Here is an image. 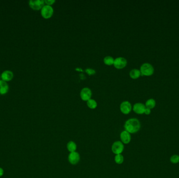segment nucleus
Masks as SVG:
<instances>
[{
	"mask_svg": "<svg viewBox=\"0 0 179 178\" xmlns=\"http://www.w3.org/2000/svg\"><path fill=\"white\" fill-rule=\"evenodd\" d=\"M124 129L130 134L136 133L141 128L140 121L136 118H131L125 122Z\"/></svg>",
	"mask_w": 179,
	"mask_h": 178,
	"instance_id": "obj_1",
	"label": "nucleus"
},
{
	"mask_svg": "<svg viewBox=\"0 0 179 178\" xmlns=\"http://www.w3.org/2000/svg\"><path fill=\"white\" fill-rule=\"evenodd\" d=\"M140 70L142 75L149 76L153 74L155 70L153 66L151 64L144 63L141 65Z\"/></svg>",
	"mask_w": 179,
	"mask_h": 178,
	"instance_id": "obj_2",
	"label": "nucleus"
},
{
	"mask_svg": "<svg viewBox=\"0 0 179 178\" xmlns=\"http://www.w3.org/2000/svg\"><path fill=\"white\" fill-rule=\"evenodd\" d=\"M54 12V9L51 6L45 5L41 9V15L43 18L48 19L52 17Z\"/></svg>",
	"mask_w": 179,
	"mask_h": 178,
	"instance_id": "obj_3",
	"label": "nucleus"
},
{
	"mask_svg": "<svg viewBox=\"0 0 179 178\" xmlns=\"http://www.w3.org/2000/svg\"><path fill=\"white\" fill-rule=\"evenodd\" d=\"M124 150V145L121 141H116L112 144V151L115 155L121 154Z\"/></svg>",
	"mask_w": 179,
	"mask_h": 178,
	"instance_id": "obj_4",
	"label": "nucleus"
},
{
	"mask_svg": "<svg viewBox=\"0 0 179 178\" xmlns=\"http://www.w3.org/2000/svg\"><path fill=\"white\" fill-rule=\"evenodd\" d=\"M127 64V60L124 57L120 56L115 59L113 65L116 69H121L124 68Z\"/></svg>",
	"mask_w": 179,
	"mask_h": 178,
	"instance_id": "obj_5",
	"label": "nucleus"
},
{
	"mask_svg": "<svg viewBox=\"0 0 179 178\" xmlns=\"http://www.w3.org/2000/svg\"><path fill=\"white\" fill-rule=\"evenodd\" d=\"M132 109V107L131 102L128 101H124L120 105L121 111L124 115H128Z\"/></svg>",
	"mask_w": 179,
	"mask_h": 178,
	"instance_id": "obj_6",
	"label": "nucleus"
},
{
	"mask_svg": "<svg viewBox=\"0 0 179 178\" xmlns=\"http://www.w3.org/2000/svg\"><path fill=\"white\" fill-rule=\"evenodd\" d=\"M80 155L77 152H70L68 155V161L72 165H75L80 162Z\"/></svg>",
	"mask_w": 179,
	"mask_h": 178,
	"instance_id": "obj_7",
	"label": "nucleus"
},
{
	"mask_svg": "<svg viewBox=\"0 0 179 178\" xmlns=\"http://www.w3.org/2000/svg\"><path fill=\"white\" fill-rule=\"evenodd\" d=\"M45 3V1L44 0H35L33 1L30 0L29 2V5L30 8L34 10H39L41 9Z\"/></svg>",
	"mask_w": 179,
	"mask_h": 178,
	"instance_id": "obj_8",
	"label": "nucleus"
},
{
	"mask_svg": "<svg viewBox=\"0 0 179 178\" xmlns=\"http://www.w3.org/2000/svg\"><path fill=\"white\" fill-rule=\"evenodd\" d=\"M92 91L89 87L83 88L80 91V97L82 100L88 101L91 99L92 96Z\"/></svg>",
	"mask_w": 179,
	"mask_h": 178,
	"instance_id": "obj_9",
	"label": "nucleus"
},
{
	"mask_svg": "<svg viewBox=\"0 0 179 178\" xmlns=\"http://www.w3.org/2000/svg\"><path fill=\"white\" fill-rule=\"evenodd\" d=\"M146 107L145 104L141 102H137L132 107L133 111L138 115H142L145 112Z\"/></svg>",
	"mask_w": 179,
	"mask_h": 178,
	"instance_id": "obj_10",
	"label": "nucleus"
},
{
	"mask_svg": "<svg viewBox=\"0 0 179 178\" xmlns=\"http://www.w3.org/2000/svg\"><path fill=\"white\" fill-rule=\"evenodd\" d=\"M120 139L121 142L123 143L124 144H128L129 143L131 142L132 139L131 134L125 130L123 131L120 134Z\"/></svg>",
	"mask_w": 179,
	"mask_h": 178,
	"instance_id": "obj_11",
	"label": "nucleus"
},
{
	"mask_svg": "<svg viewBox=\"0 0 179 178\" xmlns=\"http://www.w3.org/2000/svg\"><path fill=\"white\" fill-rule=\"evenodd\" d=\"M13 73L11 70H5L2 73L1 75V78L2 80L4 82H9L13 78Z\"/></svg>",
	"mask_w": 179,
	"mask_h": 178,
	"instance_id": "obj_12",
	"label": "nucleus"
},
{
	"mask_svg": "<svg viewBox=\"0 0 179 178\" xmlns=\"http://www.w3.org/2000/svg\"><path fill=\"white\" fill-rule=\"evenodd\" d=\"M9 87L6 82L2 80H0V95H5L8 93Z\"/></svg>",
	"mask_w": 179,
	"mask_h": 178,
	"instance_id": "obj_13",
	"label": "nucleus"
},
{
	"mask_svg": "<svg viewBox=\"0 0 179 178\" xmlns=\"http://www.w3.org/2000/svg\"><path fill=\"white\" fill-rule=\"evenodd\" d=\"M67 148L68 151L70 152H76L77 149V145L75 142L72 141H69L67 143Z\"/></svg>",
	"mask_w": 179,
	"mask_h": 178,
	"instance_id": "obj_14",
	"label": "nucleus"
},
{
	"mask_svg": "<svg viewBox=\"0 0 179 178\" xmlns=\"http://www.w3.org/2000/svg\"><path fill=\"white\" fill-rule=\"evenodd\" d=\"M129 75L132 79H137L139 78L141 75L140 70L137 69H132L129 72Z\"/></svg>",
	"mask_w": 179,
	"mask_h": 178,
	"instance_id": "obj_15",
	"label": "nucleus"
},
{
	"mask_svg": "<svg viewBox=\"0 0 179 178\" xmlns=\"http://www.w3.org/2000/svg\"><path fill=\"white\" fill-rule=\"evenodd\" d=\"M156 101L153 98H150L148 99L145 103V106L146 108H149L150 109H153L156 106Z\"/></svg>",
	"mask_w": 179,
	"mask_h": 178,
	"instance_id": "obj_16",
	"label": "nucleus"
},
{
	"mask_svg": "<svg viewBox=\"0 0 179 178\" xmlns=\"http://www.w3.org/2000/svg\"><path fill=\"white\" fill-rule=\"evenodd\" d=\"M86 104H87L88 107L90 108V109H94L97 107V102L96 101V100H94L93 99H90L89 100L87 101Z\"/></svg>",
	"mask_w": 179,
	"mask_h": 178,
	"instance_id": "obj_17",
	"label": "nucleus"
},
{
	"mask_svg": "<svg viewBox=\"0 0 179 178\" xmlns=\"http://www.w3.org/2000/svg\"><path fill=\"white\" fill-rule=\"evenodd\" d=\"M115 162L118 165H121V163H123L124 161V156L122 155V154H118V155H116L115 156Z\"/></svg>",
	"mask_w": 179,
	"mask_h": 178,
	"instance_id": "obj_18",
	"label": "nucleus"
},
{
	"mask_svg": "<svg viewBox=\"0 0 179 178\" xmlns=\"http://www.w3.org/2000/svg\"><path fill=\"white\" fill-rule=\"evenodd\" d=\"M114 60L111 56H107L104 58V62L107 65H113L114 64Z\"/></svg>",
	"mask_w": 179,
	"mask_h": 178,
	"instance_id": "obj_19",
	"label": "nucleus"
},
{
	"mask_svg": "<svg viewBox=\"0 0 179 178\" xmlns=\"http://www.w3.org/2000/svg\"><path fill=\"white\" fill-rule=\"evenodd\" d=\"M170 161L172 163L177 164L179 163V155H174L170 157Z\"/></svg>",
	"mask_w": 179,
	"mask_h": 178,
	"instance_id": "obj_20",
	"label": "nucleus"
},
{
	"mask_svg": "<svg viewBox=\"0 0 179 178\" xmlns=\"http://www.w3.org/2000/svg\"><path fill=\"white\" fill-rule=\"evenodd\" d=\"M86 72L88 73L89 75H92L93 74H95V70L93 69H86Z\"/></svg>",
	"mask_w": 179,
	"mask_h": 178,
	"instance_id": "obj_21",
	"label": "nucleus"
},
{
	"mask_svg": "<svg viewBox=\"0 0 179 178\" xmlns=\"http://www.w3.org/2000/svg\"><path fill=\"white\" fill-rule=\"evenodd\" d=\"M55 2V0H45V3L46 5H51L52 4H54Z\"/></svg>",
	"mask_w": 179,
	"mask_h": 178,
	"instance_id": "obj_22",
	"label": "nucleus"
},
{
	"mask_svg": "<svg viewBox=\"0 0 179 178\" xmlns=\"http://www.w3.org/2000/svg\"><path fill=\"white\" fill-rule=\"evenodd\" d=\"M144 113H145V115H149L151 113V109H150L149 108H146Z\"/></svg>",
	"mask_w": 179,
	"mask_h": 178,
	"instance_id": "obj_23",
	"label": "nucleus"
},
{
	"mask_svg": "<svg viewBox=\"0 0 179 178\" xmlns=\"http://www.w3.org/2000/svg\"><path fill=\"white\" fill-rule=\"evenodd\" d=\"M4 170L3 169L1 168V167H0V177H1V176H3V174H4Z\"/></svg>",
	"mask_w": 179,
	"mask_h": 178,
	"instance_id": "obj_24",
	"label": "nucleus"
},
{
	"mask_svg": "<svg viewBox=\"0 0 179 178\" xmlns=\"http://www.w3.org/2000/svg\"><path fill=\"white\" fill-rule=\"evenodd\" d=\"M0 78H1V76H0Z\"/></svg>",
	"mask_w": 179,
	"mask_h": 178,
	"instance_id": "obj_25",
	"label": "nucleus"
}]
</instances>
